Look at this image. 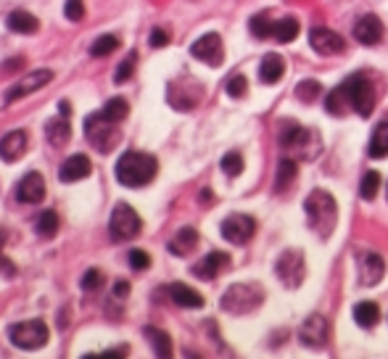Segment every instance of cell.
I'll list each match as a JSON object with an SVG mask.
<instances>
[{"label": "cell", "instance_id": "bcb514c9", "mask_svg": "<svg viewBox=\"0 0 388 359\" xmlns=\"http://www.w3.org/2000/svg\"><path fill=\"white\" fill-rule=\"evenodd\" d=\"M129 294V283L127 280H117V286H114V296H127Z\"/></svg>", "mask_w": 388, "mask_h": 359}, {"label": "cell", "instance_id": "d4e9b609", "mask_svg": "<svg viewBox=\"0 0 388 359\" xmlns=\"http://www.w3.org/2000/svg\"><path fill=\"white\" fill-rule=\"evenodd\" d=\"M6 24H9L11 32H18V35H32V32L40 29L37 16H32L29 11H14V14H9Z\"/></svg>", "mask_w": 388, "mask_h": 359}, {"label": "cell", "instance_id": "d590c367", "mask_svg": "<svg viewBox=\"0 0 388 359\" xmlns=\"http://www.w3.org/2000/svg\"><path fill=\"white\" fill-rule=\"evenodd\" d=\"M101 114L106 117V119H111V122H117V124H119V122L129 114V103L124 101V98H111V101L103 106Z\"/></svg>", "mask_w": 388, "mask_h": 359}, {"label": "cell", "instance_id": "681fc988", "mask_svg": "<svg viewBox=\"0 0 388 359\" xmlns=\"http://www.w3.org/2000/svg\"><path fill=\"white\" fill-rule=\"evenodd\" d=\"M127 354V346H122V349H111V351H103L101 357H124Z\"/></svg>", "mask_w": 388, "mask_h": 359}, {"label": "cell", "instance_id": "d6986e66", "mask_svg": "<svg viewBox=\"0 0 388 359\" xmlns=\"http://www.w3.org/2000/svg\"><path fill=\"white\" fill-rule=\"evenodd\" d=\"M227 264H230V257H227L225 251H212V254H206L198 264H193V275L203 277V280H214Z\"/></svg>", "mask_w": 388, "mask_h": 359}, {"label": "cell", "instance_id": "cb8c5ba5", "mask_svg": "<svg viewBox=\"0 0 388 359\" xmlns=\"http://www.w3.org/2000/svg\"><path fill=\"white\" fill-rule=\"evenodd\" d=\"M45 135H48V143L55 148H61L69 143V138H72V124H69V117H53V119L45 124Z\"/></svg>", "mask_w": 388, "mask_h": 359}, {"label": "cell", "instance_id": "f1b7e54d", "mask_svg": "<svg viewBox=\"0 0 388 359\" xmlns=\"http://www.w3.org/2000/svg\"><path fill=\"white\" fill-rule=\"evenodd\" d=\"M298 175V164L296 159L291 156H283L280 164H277V175H275V191H286L288 185L293 183V177Z\"/></svg>", "mask_w": 388, "mask_h": 359}, {"label": "cell", "instance_id": "ab89813d", "mask_svg": "<svg viewBox=\"0 0 388 359\" xmlns=\"http://www.w3.org/2000/svg\"><path fill=\"white\" fill-rule=\"evenodd\" d=\"M225 90H227L230 98H243L249 92V82H246L243 74H232L230 80H227V85H225Z\"/></svg>", "mask_w": 388, "mask_h": 359}, {"label": "cell", "instance_id": "1f68e13d", "mask_svg": "<svg viewBox=\"0 0 388 359\" xmlns=\"http://www.w3.org/2000/svg\"><path fill=\"white\" fill-rule=\"evenodd\" d=\"M346 106H349V95L343 90V85H338L335 90H330L325 95V109H328V114H333V117H343Z\"/></svg>", "mask_w": 388, "mask_h": 359}, {"label": "cell", "instance_id": "4fadbf2b", "mask_svg": "<svg viewBox=\"0 0 388 359\" xmlns=\"http://www.w3.org/2000/svg\"><path fill=\"white\" fill-rule=\"evenodd\" d=\"M193 58L203 61L209 66H220L225 61V48H222V37L217 32H206L203 37H198L193 45H190Z\"/></svg>", "mask_w": 388, "mask_h": 359}, {"label": "cell", "instance_id": "5b68a950", "mask_svg": "<svg viewBox=\"0 0 388 359\" xmlns=\"http://www.w3.org/2000/svg\"><path fill=\"white\" fill-rule=\"evenodd\" d=\"M343 90L349 95V106L360 117H370L375 109V87L365 74H351L349 80L343 82Z\"/></svg>", "mask_w": 388, "mask_h": 359}, {"label": "cell", "instance_id": "d6a6232c", "mask_svg": "<svg viewBox=\"0 0 388 359\" xmlns=\"http://www.w3.org/2000/svg\"><path fill=\"white\" fill-rule=\"evenodd\" d=\"M298 32H301V27H298V21H296L293 16L275 21V40L277 43H293L296 37H298Z\"/></svg>", "mask_w": 388, "mask_h": 359}, {"label": "cell", "instance_id": "f35d334b", "mask_svg": "<svg viewBox=\"0 0 388 359\" xmlns=\"http://www.w3.org/2000/svg\"><path fill=\"white\" fill-rule=\"evenodd\" d=\"M222 172L227 177H238L240 172H243V156H240L238 151H230V154H225L220 161Z\"/></svg>", "mask_w": 388, "mask_h": 359}, {"label": "cell", "instance_id": "f546056e", "mask_svg": "<svg viewBox=\"0 0 388 359\" xmlns=\"http://www.w3.org/2000/svg\"><path fill=\"white\" fill-rule=\"evenodd\" d=\"M143 333H146V338L151 341L153 351H156V357H172V338H169L164 331H158V328H153V325H148Z\"/></svg>", "mask_w": 388, "mask_h": 359}, {"label": "cell", "instance_id": "52a82bcc", "mask_svg": "<svg viewBox=\"0 0 388 359\" xmlns=\"http://www.w3.org/2000/svg\"><path fill=\"white\" fill-rule=\"evenodd\" d=\"M9 338L14 346L18 349H27V351H35V349H43L50 338L48 333V325L40 323V320H27V323H18L14 325L9 331Z\"/></svg>", "mask_w": 388, "mask_h": 359}, {"label": "cell", "instance_id": "2e32d148", "mask_svg": "<svg viewBox=\"0 0 388 359\" xmlns=\"http://www.w3.org/2000/svg\"><path fill=\"white\" fill-rule=\"evenodd\" d=\"M357 267H360V283L362 286H378L383 275H386V262L375 254V251H365L360 254V262H357Z\"/></svg>", "mask_w": 388, "mask_h": 359}, {"label": "cell", "instance_id": "ee69618b", "mask_svg": "<svg viewBox=\"0 0 388 359\" xmlns=\"http://www.w3.org/2000/svg\"><path fill=\"white\" fill-rule=\"evenodd\" d=\"M103 286V272L101 269H87L82 277V288L85 291H98Z\"/></svg>", "mask_w": 388, "mask_h": 359}, {"label": "cell", "instance_id": "7dc6e473", "mask_svg": "<svg viewBox=\"0 0 388 359\" xmlns=\"http://www.w3.org/2000/svg\"><path fill=\"white\" fill-rule=\"evenodd\" d=\"M0 272H6V275H14V264H11L9 259L0 254Z\"/></svg>", "mask_w": 388, "mask_h": 359}, {"label": "cell", "instance_id": "7a4b0ae2", "mask_svg": "<svg viewBox=\"0 0 388 359\" xmlns=\"http://www.w3.org/2000/svg\"><path fill=\"white\" fill-rule=\"evenodd\" d=\"M117 180L127 188H143L148 185L158 172V161L151 154H140V151H127L124 156L114 166Z\"/></svg>", "mask_w": 388, "mask_h": 359}, {"label": "cell", "instance_id": "4dcf8cb0", "mask_svg": "<svg viewBox=\"0 0 388 359\" xmlns=\"http://www.w3.org/2000/svg\"><path fill=\"white\" fill-rule=\"evenodd\" d=\"M249 29L257 40H267V37H275V21H269V14L262 11V14H254L249 18Z\"/></svg>", "mask_w": 388, "mask_h": 359}, {"label": "cell", "instance_id": "3957f363", "mask_svg": "<svg viewBox=\"0 0 388 359\" xmlns=\"http://www.w3.org/2000/svg\"><path fill=\"white\" fill-rule=\"evenodd\" d=\"M264 301V288L259 283H235L222 294V309L227 314H249Z\"/></svg>", "mask_w": 388, "mask_h": 359}, {"label": "cell", "instance_id": "e0dca14e", "mask_svg": "<svg viewBox=\"0 0 388 359\" xmlns=\"http://www.w3.org/2000/svg\"><path fill=\"white\" fill-rule=\"evenodd\" d=\"M354 37H357L360 45H378L380 40H383V24H380V18L375 16V14L362 16L360 21L354 24Z\"/></svg>", "mask_w": 388, "mask_h": 359}, {"label": "cell", "instance_id": "30bf717a", "mask_svg": "<svg viewBox=\"0 0 388 359\" xmlns=\"http://www.w3.org/2000/svg\"><path fill=\"white\" fill-rule=\"evenodd\" d=\"M298 341L309 346V349H323L330 341V323L323 314H309L304 325L298 328Z\"/></svg>", "mask_w": 388, "mask_h": 359}, {"label": "cell", "instance_id": "60d3db41", "mask_svg": "<svg viewBox=\"0 0 388 359\" xmlns=\"http://www.w3.org/2000/svg\"><path fill=\"white\" fill-rule=\"evenodd\" d=\"M135 61H138V53H129L124 61H122L119 66H117V74H114V82L122 85L127 82L129 77H132V72H135Z\"/></svg>", "mask_w": 388, "mask_h": 359}, {"label": "cell", "instance_id": "f5cc1de1", "mask_svg": "<svg viewBox=\"0 0 388 359\" xmlns=\"http://www.w3.org/2000/svg\"><path fill=\"white\" fill-rule=\"evenodd\" d=\"M3 240H6V232L0 230V249H3Z\"/></svg>", "mask_w": 388, "mask_h": 359}, {"label": "cell", "instance_id": "603a6c76", "mask_svg": "<svg viewBox=\"0 0 388 359\" xmlns=\"http://www.w3.org/2000/svg\"><path fill=\"white\" fill-rule=\"evenodd\" d=\"M169 296L177 306H185V309H201L203 306V296L195 291V288L185 286V283H172L169 286Z\"/></svg>", "mask_w": 388, "mask_h": 359}, {"label": "cell", "instance_id": "8992f818", "mask_svg": "<svg viewBox=\"0 0 388 359\" xmlns=\"http://www.w3.org/2000/svg\"><path fill=\"white\" fill-rule=\"evenodd\" d=\"M275 275L280 277V283L286 288H298L304 283L306 275V262L304 251L298 249H286L275 262Z\"/></svg>", "mask_w": 388, "mask_h": 359}, {"label": "cell", "instance_id": "c3c4849f", "mask_svg": "<svg viewBox=\"0 0 388 359\" xmlns=\"http://www.w3.org/2000/svg\"><path fill=\"white\" fill-rule=\"evenodd\" d=\"M24 66V58H14V61H6L3 64V72H9V69H21Z\"/></svg>", "mask_w": 388, "mask_h": 359}, {"label": "cell", "instance_id": "83f0119b", "mask_svg": "<svg viewBox=\"0 0 388 359\" xmlns=\"http://www.w3.org/2000/svg\"><path fill=\"white\" fill-rule=\"evenodd\" d=\"M354 320H357V325H362V328H375L380 320V309L375 301H360V304L354 306Z\"/></svg>", "mask_w": 388, "mask_h": 359}, {"label": "cell", "instance_id": "7402d4cb", "mask_svg": "<svg viewBox=\"0 0 388 359\" xmlns=\"http://www.w3.org/2000/svg\"><path fill=\"white\" fill-rule=\"evenodd\" d=\"M283 74H286V61H283V55L267 53L264 58H262V64H259V80H262L264 85L280 82Z\"/></svg>", "mask_w": 388, "mask_h": 359}, {"label": "cell", "instance_id": "ba28073f", "mask_svg": "<svg viewBox=\"0 0 388 359\" xmlns=\"http://www.w3.org/2000/svg\"><path fill=\"white\" fill-rule=\"evenodd\" d=\"M85 135L92 143V148H98L101 154H109L111 148L117 146V140H119L117 122L106 119L103 114H92V117L85 119Z\"/></svg>", "mask_w": 388, "mask_h": 359}, {"label": "cell", "instance_id": "74e56055", "mask_svg": "<svg viewBox=\"0 0 388 359\" xmlns=\"http://www.w3.org/2000/svg\"><path fill=\"white\" fill-rule=\"evenodd\" d=\"M378 191H380V175L378 172H365V177H362L360 183V195L365 201H372L378 195Z\"/></svg>", "mask_w": 388, "mask_h": 359}, {"label": "cell", "instance_id": "8d00e7d4", "mask_svg": "<svg viewBox=\"0 0 388 359\" xmlns=\"http://www.w3.org/2000/svg\"><path fill=\"white\" fill-rule=\"evenodd\" d=\"M114 50H119V37L117 35H101L90 45V55H95V58L109 55V53H114Z\"/></svg>", "mask_w": 388, "mask_h": 359}, {"label": "cell", "instance_id": "816d5d0a", "mask_svg": "<svg viewBox=\"0 0 388 359\" xmlns=\"http://www.w3.org/2000/svg\"><path fill=\"white\" fill-rule=\"evenodd\" d=\"M61 114H64V117H69V103H61Z\"/></svg>", "mask_w": 388, "mask_h": 359}, {"label": "cell", "instance_id": "f6af8a7d", "mask_svg": "<svg viewBox=\"0 0 388 359\" xmlns=\"http://www.w3.org/2000/svg\"><path fill=\"white\" fill-rule=\"evenodd\" d=\"M148 43H151V48H164L169 45V35H166L164 29H153L151 37H148Z\"/></svg>", "mask_w": 388, "mask_h": 359}, {"label": "cell", "instance_id": "484cf974", "mask_svg": "<svg viewBox=\"0 0 388 359\" xmlns=\"http://www.w3.org/2000/svg\"><path fill=\"white\" fill-rule=\"evenodd\" d=\"M195 246H198V232H195L193 227H183L175 238L169 240V251L177 254V257H188Z\"/></svg>", "mask_w": 388, "mask_h": 359}, {"label": "cell", "instance_id": "7bdbcfd3", "mask_svg": "<svg viewBox=\"0 0 388 359\" xmlns=\"http://www.w3.org/2000/svg\"><path fill=\"white\" fill-rule=\"evenodd\" d=\"M64 14L69 21H82L85 18V3L82 0H66Z\"/></svg>", "mask_w": 388, "mask_h": 359}, {"label": "cell", "instance_id": "6da1fadb", "mask_svg": "<svg viewBox=\"0 0 388 359\" xmlns=\"http://www.w3.org/2000/svg\"><path fill=\"white\" fill-rule=\"evenodd\" d=\"M306 222L320 238H330V232L335 230V220H338V206L328 191H312L304 201Z\"/></svg>", "mask_w": 388, "mask_h": 359}, {"label": "cell", "instance_id": "4316f807", "mask_svg": "<svg viewBox=\"0 0 388 359\" xmlns=\"http://www.w3.org/2000/svg\"><path fill=\"white\" fill-rule=\"evenodd\" d=\"M367 156L370 159L388 156V119L380 122L378 127L372 129V138H370V146H367Z\"/></svg>", "mask_w": 388, "mask_h": 359}, {"label": "cell", "instance_id": "44dd1931", "mask_svg": "<svg viewBox=\"0 0 388 359\" xmlns=\"http://www.w3.org/2000/svg\"><path fill=\"white\" fill-rule=\"evenodd\" d=\"M90 159L82 156V154H77V156H69L61 164V172H58V177H61V183H77V180H85V177L90 175Z\"/></svg>", "mask_w": 388, "mask_h": 359}, {"label": "cell", "instance_id": "277c9868", "mask_svg": "<svg viewBox=\"0 0 388 359\" xmlns=\"http://www.w3.org/2000/svg\"><path fill=\"white\" fill-rule=\"evenodd\" d=\"M277 140H280V146L286 148V151H298L301 159H306V161L317 159L320 148H323L320 138L314 135L312 129L301 127V124H296V122H283Z\"/></svg>", "mask_w": 388, "mask_h": 359}, {"label": "cell", "instance_id": "b9f144b4", "mask_svg": "<svg viewBox=\"0 0 388 359\" xmlns=\"http://www.w3.org/2000/svg\"><path fill=\"white\" fill-rule=\"evenodd\" d=\"M129 267H132V269H138V272H143V269L151 267V257H148L146 251L132 249V251H129Z\"/></svg>", "mask_w": 388, "mask_h": 359}, {"label": "cell", "instance_id": "7c38bea8", "mask_svg": "<svg viewBox=\"0 0 388 359\" xmlns=\"http://www.w3.org/2000/svg\"><path fill=\"white\" fill-rule=\"evenodd\" d=\"M48 82H53V72L50 69H37V72L24 74L16 85H11L9 90H6V103L18 101V98H24L29 92H37L40 87H45Z\"/></svg>", "mask_w": 388, "mask_h": 359}, {"label": "cell", "instance_id": "5bb4252c", "mask_svg": "<svg viewBox=\"0 0 388 359\" xmlns=\"http://www.w3.org/2000/svg\"><path fill=\"white\" fill-rule=\"evenodd\" d=\"M309 45L323 55H338L346 50V43L338 32H333L328 27H312L309 29Z\"/></svg>", "mask_w": 388, "mask_h": 359}, {"label": "cell", "instance_id": "9c48e42d", "mask_svg": "<svg viewBox=\"0 0 388 359\" xmlns=\"http://www.w3.org/2000/svg\"><path fill=\"white\" fill-rule=\"evenodd\" d=\"M143 227L140 222V214L129 206V203H117L114 212H111V220H109V232L114 240H129L135 238Z\"/></svg>", "mask_w": 388, "mask_h": 359}, {"label": "cell", "instance_id": "e575fe53", "mask_svg": "<svg viewBox=\"0 0 388 359\" xmlns=\"http://www.w3.org/2000/svg\"><path fill=\"white\" fill-rule=\"evenodd\" d=\"M320 95H323V85L317 82V80H301V82L296 85V98L298 101L314 103Z\"/></svg>", "mask_w": 388, "mask_h": 359}, {"label": "cell", "instance_id": "9a60e30c", "mask_svg": "<svg viewBox=\"0 0 388 359\" xmlns=\"http://www.w3.org/2000/svg\"><path fill=\"white\" fill-rule=\"evenodd\" d=\"M185 85H188V77L169 82L166 101H169V106H175L177 111H190L195 103L201 101V85H195L193 90H185Z\"/></svg>", "mask_w": 388, "mask_h": 359}, {"label": "cell", "instance_id": "f907efd6", "mask_svg": "<svg viewBox=\"0 0 388 359\" xmlns=\"http://www.w3.org/2000/svg\"><path fill=\"white\" fill-rule=\"evenodd\" d=\"M201 201L209 203V201H212V193H209V191H203V193H201Z\"/></svg>", "mask_w": 388, "mask_h": 359}, {"label": "cell", "instance_id": "ac0fdd59", "mask_svg": "<svg viewBox=\"0 0 388 359\" xmlns=\"http://www.w3.org/2000/svg\"><path fill=\"white\" fill-rule=\"evenodd\" d=\"M16 195L18 201L24 203H40L45 198V180L40 172H29V175L21 177V183L16 188Z\"/></svg>", "mask_w": 388, "mask_h": 359}, {"label": "cell", "instance_id": "8fae6325", "mask_svg": "<svg viewBox=\"0 0 388 359\" xmlns=\"http://www.w3.org/2000/svg\"><path fill=\"white\" fill-rule=\"evenodd\" d=\"M254 232H257V222L249 214H230L227 220L222 222V235H225V240L235 243V246L249 243L254 238Z\"/></svg>", "mask_w": 388, "mask_h": 359}, {"label": "cell", "instance_id": "836d02e7", "mask_svg": "<svg viewBox=\"0 0 388 359\" xmlns=\"http://www.w3.org/2000/svg\"><path fill=\"white\" fill-rule=\"evenodd\" d=\"M35 232L37 235H43V238H53L55 232H58V214L50 212V209L40 214L35 220Z\"/></svg>", "mask_w": 388, "mask_h": 359}, {"label": "cell", "instance_id": "ffe728a7", "mask_svg": "<svg viewBox=\"0 0 388 359\" xmlns=\"http://www.w3.org/2000/svg\"><path fill=\"white\" fill-rule=\"evenodd\" d=\"M27 151V132L24 129H14L9 135L0 138V159L3 161H16L24 156Z\"/></svg>", "mask_w": 388, "mask_h": 359}]
</instances>
